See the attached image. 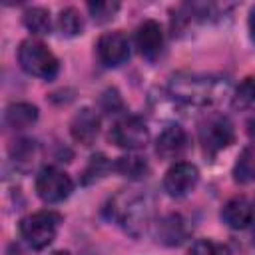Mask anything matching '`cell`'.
<instances>
[{"label":"cell","instance_id":"83f0119b","mask_svg":"<svg viewBox=\"0 0 255 255\" xmlns=\"http://www.w3.org/2000/svg\"><path fill=\"white\" fill-rule=\"evenodd\" d=\"M52 255H70V253H68V251H54Z\"/></svg>","mask_w":255,"mask_h":255},{"label":"cell","instance_id":"ffe728a7","mask_svg":"<svg viewBox=\"0 0 255 255\" xmlns=\"http://www.w3.org/2000/svg\"><path fill=\"white\" fill-rule=\"evenodd\" d=\"M58 30L62 32V36H78V34H82V30H84L82 14L74 6L64 8L60 12V16H58Z\"/></svg>","mask_w":255,"mask_h":255},{"label":"cell","instance_id":"5bb4252c","mask_svg":"<svg viewBox=\"0 0 255 255\" xmlns=\"http://www.w3.org/2000/svg\"><path fill=\"white\" fill-rule=\"evenodd\" d=\"M221 219L231 229H245L255 219V205L243 195L231 197L221 209Z\"/></svg>","mask_w":255,"mask_h":255},{"label":"cell","instance_id":"4fadbf2b","mask_svg":"<svg viewBox=\"0 0 255 255\" xmlns=\"http://www.w3.org/2000/svg\"><path fill=\"white\" fill-rule=\"evenodd\" d=\"M135 46L143 58L155 60L163 48V32H161L159 22L143 20L135 32Z\"/></svg>","mask_w":255,"mask_h":255},{"label":"cell","instance_id":"2e32d148","mask_svg":"<svg viewBox=\"0 0 255 255\" xmlns=\"http://www.w3.org/2000/svg\"><path fill=\"white\" fill-rule=\"evenodd\" d=\"M112 169L128 179H143L149 173V163L141 155H122L114 161Z\"/></svg>","mask_w":255,"mask_h":255},{"label":"cell","instance_id":"e0dca14e","mask_svg":"<svg viewBox=\"0 0 255 255\" xmlns=\"http://www.w3.org/2000/svg\"><path fill=\"white\" fill-rule=\"evenodd\" d=\"M22 22L24 26L32 32V34H38V36H46L50 34L52 30V22H50V12L42 6H32V8H26L24 14H22Z\"/></svg>","mask_w":255,"mask_h":255},{"label":"cell","instance_id":"cb8c5ba5","mask_svg":"<svg viewBox=\"0 0 255 255\" xmlns=\"http://www.w3.org/2000/svg\"><path fill=\"white\" fill-rule=\"evenodd\" d=\"M189 255H231V251L227 245L217 243L213 239H197L191 245Z\"/></svg>","mask_w":255,"mask_h":255},{"label":"cell","instance_id":"9a60e30c","mask_svg":"<svg viewBox=\"0 0 255 255\" xmlns=\"http://www.w3.org/2000/svg\"><path fill=\"white\" fill-rule=\"evenodd\" d=\"M38 120V108L30 102H14L4 112V124L12 129L30 128Z\"/></svg>","mask_w":255,"mask_h":255},{"label":"cell","instance_id":"4316f807","mask_svg":"<svg viewBox=\"0 0 255 255\" xmlns=\"http://www.w3.org/2000/svg\"><path fill=\"white\" fill-rule=\"evenodd\" d=\"M249 128H247V131H249V135H255V120H251L249 124H247Z\"/></svg>","mask_w":255,"mask_h":255},{"label":"cell","instance_id":"30bf717a","mask_svg":"<svg viewBox=\"0 0 255 255\" xmlns=\"http://www.w3.org/2000/svg\"><path fill=\"white\" fill-rule=\"evenodd\" d=\"M153 237L161 245H181L189 237V225L179 213H167L153 223Z\"/></svg>","mask_w":255,"mask_h":255},{"label":"cell","instance_id":"7a4b0ae2","mask_svg":"<svg viewBox=\"0 0 255 255\" xmlns=\"http://www.w3.org/2000/svg\"><path fill=\"white\" fill-rule=\"evenodd\" d=\"M108 215L133 239L141 237L151 223L153 197L143 189H122L110 199Z\"/></svg>","mask_w":255,"mask_h":255},{"label":"cell","instance_id":"8992f818","mask_svg":"<svg viewBox=\"0 0 255 255\" xmlns=\"http://www.w3.org/2000/svg\"><path fill=\"white\" fill-rule=\"evenodd\" d=\"M34 187H36V195L42 201L60 203L66 197H70V193L74 189V181L70 179V175L66 171L58 169L56 165H46L36 175Z\"/></svg>","mask_w":255,"mask_h":255},{"label":"cell","instance_id":"7c38bea8","mask_svg":"<svg viewBox=\"0 0 255 255\" xmlns=\"http://www.w3.org/2000/svg\"><path fill=\"white\" fill-rule=\"evenodd\" d=\"M72 137L82 145H92L100 133V116L92 108H82L74 114L70 122Z\"/></svg>","mask_w":255,"mask_h":255},{"label":"cell","instance_id":"5b68a950","mask_svg":"<svg viewBox=\"0 0 255 255\" xmlns=\"http://www.w3.org/2000/svg\"><path fill=\"white\" fill-rule=\"evenodd\" d=\"M199 143L207 155H215L235 141V128L223 114H211L199 124Z\"/></svg>","mask_w":255,"mask_h":255},{"label":"cell","instance_id":"603a6c76","mask_svg":"<svg viewBox=\"0 0 255 255\" xmlns=\"http://www.w3.org/2000/svg\"><path fill=\"white\" fill-rule=\"evenodd\" d=\"M10 155L16 163H30L36 155V141L34 139H18L10 147Z\"/></svg>","mask_w":255,"mask_h":255},{"label":"cell","instance_id":"ba28073f","mask_svg":"<svg viewBox=\"0 0 255 255\" xmlns=\"http://www.w3.org/2000/svg\"><path fill=\"white\" fill-rule=\"evenodd\" d=\"M199 181V169L193 163L177 161L163 175V189L171 197H185Z\"/></svg>","mask_w":255,"mask_h":255},{"label":"cell","instance_id":"9c48e42d","mask_svg":"<svg viewBox=\"0 0 255 255\" xmlns=\"http://www.w3.org/2000/svg\"><path fill=\"white\" fill-rule=\"evenodd\" d=\"M96 52H98V58H100V62L104 66L118 68L129 58V40L120 30L106 32V34H102L98 38Z\"/></svg>","mask_w":255,"mask_h":255},{"label":"cell","instance_id":"ac0fdd59","mask_svg":"<svg viewBox=\"0 0 255 255\" xmlns=\"http://www.w3.org/2000/svg\"><path fill=\"white\" fill-rule=\"evenodd\" d=\"M233 177L239 183L255 181V143L241 151V155L233 167Z\"/></svg>","mask_w":255,"mask_h":255},{"label":"cell","instance_id":"8fae6325","mask_svg":"<svg viewBox=\"0 0 255 255\" xmlns=\"http://www.w3.org/2000/svg\"><path fill=\"white\" fill-rule=\"evenodd\" d=\"M187 149V133L181 126H167L155 139V153L161 159H177Z\"/></svg>","mask_w":255,"mask_h":255},{"label":"cell","instance_id":"277c9868","mask_svg":"<svg viewBox=\"0 0 255 255\" xmlns=\"http://www.w3.org/2000/svg\"><path fill=\"white\" fill-rule=\"evenodd\" d=\"M60 223H62V215L58 211L42 209V211L26 215L20 221V235L32 249L40 251L56 239Z\"/></svg>","mask_w":255,"mask_h":255},{"label":"cell","instance_id":"d6986e66","mask_svg":"<svg viewBox=\"0 0 255 255\" xmlns=\"http://www.w3.org/2000/svg\"><path fill=\"white\" fill-rule=\"evenodd\" d=\"M235 110H255V78L247 76L235 90L233 100H231Z\"/></svg>","mask_w":255,"mask_h":255},{"label":"cell","instance_id":"3957f363","mask_svg":"<svg viewBox=\"0 0 255 255\" xmlns=\"http://www.w3.org/2000/svg\"><path fill=\"white\" fill-rule=\"evenodd\" d=\"M18 62L26 74L44 80H52L60 70V62L54 56V52L36 38H28L20 44Z\"/></svg>","mask_w":255,"mask_h":255},{"label":"cell","instance_id":"d4e9b609","mask_svg":"<svg viewBox=\"0 0 255 255\" xmlns=\"http://www.w3.org/2000/svg\"><path fill=\"white\" fill-rule=\"evenodd\" d=\"M102 108L108 114H118V112L124 110V102H122V98H120L116 88H110V90H106L102 94Z\"/></svg>","mask_w":255,"mask_h":255},{"label":"cell","instance_id":"6da1fadb","mask_svg":"<svg viewBox=\"0 0 255 255\" xmlns=\"http://www.w3.org/2000/svg\"><path fill=\"white\" fill-rule=\"evenodd\" d=\"M167 92L179 104L193 108H207L217 104L227 94V82L209 74L177 72L169 78Z\"/></svg>","mask_w":255,"mask_h":255},{"label":"cell","instance_id":"44dd1931","mask_svg":"<svg viewBox=\"0 0 255 255\" xmlns=\"http://www.w3.org/2000/svg\"><path fill=\"white\" fill-rule=\"evenodd\" d=\"M92 20L96 24H106L110 20H114V16L120 10V2H112V0H100V2H88L86 4Z\"/></svg>","mask_w":255,"mask_h":255},{"label":"cell","instance_id":"484cf974","mask_svg":"<svg viewBox=\"0 0 255 255\" xmlns=\"http://www.w3.org/2000/svg\"><path fill=\"white\" fill-rule=\"evenodd\" d=\"M249 34H251V40H255V6L249 12Z\"/></svg>","mask_w":255,"mask_h":255},{"label":"cell","instance_id":"52a82bcc","mask_svg":"<svg viewBox=\"0 0 255 255\" xmlns=\"http://www.w3.org/2000/svg\"><path fill=\"white\" fill-rule=\"evenodd\" d=\"M108 137L122 149H141L149 141V129L137 116H124L112 126Z\"/></svg>","mask_w":255,"mask_h":255},{"label":"cell","instance_id":"7402d4cb","mask_svg":"<svg viewBox=\"0 0 255 255\" xmlns=\"http://www.w3.org/2000/svg\"><path fill=\"white\" fill-rule=\"evenodd\" d=\"M110 167H112V163L108 161V157H106L104 153L92 155L90 161H88V165H86V169H84V173H82V183H84V185H90V183L98 181L100 177H104V173H106Z\"/></svg>","mask_w":255,"mask_h":255}]
</instances>
